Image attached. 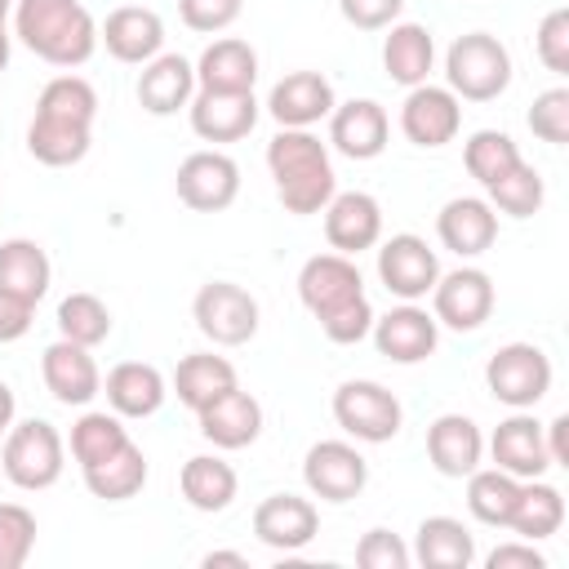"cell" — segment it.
Wrapping results in <instances>:
<instances>
[{
  "label": "cell",
  "mask_w": 569,
  "mask_h": 569,
  "mask_svg": "<svg viewBox=\"0 0 569 569\" xmlns=\"http://www.w3.org/2000/svg\"><path fill=\"white\" fill-rule=\"evenodd\" d=\"M298 298L320 320V333L338 347H351V342L369 338V329H373V307L365 298L360 267L347 253L307 258L298 271Z\"/></svg>",
  "instance_id": "1"
},
{
  "label": "cell",
  "mask_w": 569,
  "mask_h": 569,
  "mask_svg": "<svg viewBox=\"0 0 569 569\" xmlns=\"http://www.w3.org/2000/svg\"><path fill=\"white\" fill-rule=\"evenodd\" d=\"M13 36L49 67H84L98 49V22L80 0H13Z\"/></svg>",
  "instance_id": "2"
},
{
  "label": "cell",
  "mask_w": 569,
  "mask_h": 569,
  "mask_svg": "<svg viewBox=\"0 0 569 569\" xmlns=\"http://www.w3.org/2000/svg\"><path fill=\"white\" fill-rule=\"evenodd\" d=\"M267 169L276 178L280 204L289 213H298V218L320 213L333 200V191H338L329 147L311 129H280L267 142Z\"/></svg>",
  "instance_id": "3"
},
{
  "label": "cell",
  "mask_w": 569,
  "mask_h": 569,
  "mask_svg": "<svg viewBox=\"0 0 569 569\" xmlns=\"http://www.w3.org/2000/svg\"><path fill=\"white\" fill-rule=\"evenodd\" d=\"M445 89H453L467 102H493L511 84V53L489 31H467L445 53Z\"/></svg>",
  "instance_id": "4"
},
{
  "label": "cell",
  "mask_w": 569,
  "mask_h": 569,
  "mask_svg": "<svg viewBox=\"0 0 569 569\" xmlns=\"http://www.w3.org/2000/svg\"><path fill=\"white\" fill-rule=\"evenodd\" d=\"M62 436L53 422L44 418H27L18 427L4 431V449H0V467L9 476V485L36 493V489H49L58 485L62 476Z\"/></svg>",
  "instance_id": "5"
},
{
  "label": "cell",
  "mask_w": 569,
  "mask_h": 569,
  "mask_svg": "<svg viewBox=\"0 0 569 569\" xmlns=\"http://www.w3.org/2000/svg\"><path fill=\"white\" fill-rule=\"evenodd\" d=\"M485 382H489V391H493L498 405H507V409H533L551 391V360L533 342H507V347H498L489 356Z\"/></svg>",
  "instance_id": "6"
},
{
  "label": "cell",
  "mask_w": 569,
  "mask_h": 569,
  "mask_svg": "<svg viewBox=\"0 0 569 569\" xmlns=\"http://www.w3.org/2000/svg\"><path fill=\"white\" fill-rule=\"evenodd\" d=\"M333 418L347 436L365 440V445H387L400 422H405V409L396 400V391H387L382 382L373 378H351L333 391Z\"/></svg>",
  "instance_id": "7"
},
{
  "label": "cell",
  "mask_w": 569,
  "mask_h": 569,
  "mask_svg": "<svg viewBox=\"0 0 569 569\" xmlns=\"http://www.w3.org/2000/svg\"><path fill=\"white\" fill-rule=\"evenodd\" d=\"M196 329L213 342V347H244L258 333V298L231 280H209L200 284L196 302H191Z\"/></svg>",
  "instance_id": "8"
},
{
  "label": "cell",
  "mask_w": 569,
  "mask_h": 569,
  "mask_svg": "<svg viewBox=\"0 0 569 569\" xmlns=\"http://www.w3.org/2000/svg\"><path fill=\"white\" fill-rule=\"evenodd\" d=\"M378 280L400 302H418L440 280V258L422 236L400 231V236L382 240V249H378Z\"/></svg>",
  "instance_id": "9"
},
{
  "label": "cell",
  "mask_w": 569,
  "mask_h": 569,
  "mask_svg": "<svg viewBox=\"0 0 569 569\" xmlns=\"http://www.w3.org/2000/svg\"><path fill=\"white\" fill-rule=\"evenodd\" d=\"M431 316L453 333H471L493 316V280L480 267H458L431 284Z\"/></svg>",
  "instance_id": "10"
},
{
  "label": "cell",
  "mask_w": 569,
  "mask_h": 569,
  "mask_svg": "<svg viewBox=\"0 0 569 569\" xmlns=\"http://www.w3.org/2000/svg\"><path fill=\"white\" fill-rule=\"evenodd\" d=\"M302 480L320 502H351L369 485V462L347 440H316L302 458Z\"/></svg>",
  "instance_id": "11"
},
{
  "label": "cell",
  "mask_w": 569,
  "mask_h": 569,
  "mask_svg": "<svg viewBox=\"0 0 569 569\" xmlns=\"http://www.w3.org/2000/svg\"><path fill=\"white\" fill-rule=\"evenodd\" d=\"M178 200L196 213H222L240 196V164L222 151H191L178 164Z\"/></svg>",
  "instance_id": "12"
},
{
  "label": "cell",
  "mask_w": 569,
  "mask_h": 569,
  "mask_svg": "<svg viewBox=\"0 0 569 569\" xmlns=\"http://www.w3.org/2000/svg\"><path fill=\"white\" fill-rule=\"evenodd\" d=\"M400 129L413 147H445L462 129V102L445 84H413L400 102Z\"/></svg>",
  "instance_id": "13"
},
{
  "label": "cell",
  "mask_w": 569,
  "mask_h": 569,
  "mask_svg": "<svg viewBox=\"0 0 569 569\" xmlns=\"http://www.w3.org/2000/svg\"><path fill=\"white\" fill-rule=\"evenodd\" d=\"M320 213H325V240L333 253L356 258L382 240V204L369 191H333V200Z\"/></svg>",
  "instance_id": "14"
},
{
  "label": "cell",
  "mask_w": 569,
  "mask_h": 569,
  "mask_svg": "<svg viewBox=\"0 0 569 569\" xmlns=\"http://www.w3.org/2000/svg\"><path fill=\"white\" fill-rule=\"evenodd\" d=\"M253 533L271 551H302L320 533V511L311 498L298 493H271L253 507Z\"/></svg>",
  "instance_id": "15"
},
{
  "label": "cell",
  "mask_w": 569,
  "mask_h": 569,
  "mask_svg": "<svg viewBox=\"0 0 569 569\" xmlns=\"http://www.w3.org/2000/svg\"><path fill=\"white\" fill-rule=\"evenodd\" d=\"M333 84L320 71H289L284 80L271 84L267 111L280 129H311L333 111Z\"/></svg>",
  "instance_id": "16"
},
{
  "label": "cell",
  "mask_w": 569,
  "mask_h": 569,
  "mask_svg": "<svg viewBox=\"0 0 569 569\" xmlns=\"http://www.w3.org/2000/svg\"><path fill=\"white\" fill-rule=\"evenodd\" d=\"M387 138H391V120H387V111L373 98H351V102H338L329 111V142L347 160H373V156H382L387 151Z\"/></svg>",
  "instance_id": "17"
},
{
  "label": "cell",
  "mask_w": 569,
  "mask_h": 569,
  "mask_svg": "<svg viewBox=\"0 0 569 569\" xmlns=\"http://www.w3.org/2000/svg\"><path fill=\"white\" fill-rule=\"evenodd\" d=\"M373 347H378V356H387V360H396V365H418V360H427L431 351H436V342H440V325H436V316H427L422 307H413V302H405V307H391L382 320L373 316Z\"/></svg>",
  "instance_id": "18"
},
{
  "label": "cell",
  "mask_w": 569,
  "mask_h": 569,
  "mask_svg": "<svg viewBox=\"0 0 569 569\" xmlns=\"http://www.w3.org/2000/svg\"><path fill=\"white\" fill-rule=\"evenodd\" d=\"M40 378H44V387H49V396L58 405H89L102 391V373H98L89 347L67 342V338H58V342L44 347Z\"/></svg>",
  "instance_id": "19"
},
{
  "label": "cell",
  "mask_w": 569,
  "mask_h": 569,
  "mask_svg": "<svg viewBox=\"0 0 569 569\" xmlns=\"http://www.w3.org/2000/svg\"><path fill=\"white\" fill-rule=\"evenodd\" d=\"M98 40L107 44V53H111L116 62L142 67V62H151V58L160 53V44H164V22H160V13L147 9V4H120V9H111L107 22L98 27Z\"/></svg>",
  "instance_id": "20"
},
{
  "label": "cell",
  "mask_w": 569,
  "mask_h": 569,
  "mask_svg": "<svg viewBox=\"0 0 569 569\" xmlns=\"http://www.w3.org/2000/svg\"><path fill=\"white\" fill-rule=\"evenodd\" d=\"M489 453H493V467L516 476V480H533L551 467L547 458V445H542V422L529 418L525 409H516L511 418H502L489 436Z\"/></svg>",
  "instance_id": "21"
},
{
  "label": "cell",
  "mask_w": 569,
  "mask_h": 569,
  "mask_svg": "<svg viewBox=\"0 0 569 569\" xmlns=\"http://www.w3.org/2000/svg\"><path fill=\"white\" fill-rule=\"evenodd\" d=\"M436 236L458 258H480L498 240V213L480 196H458L436 213Z\"/></svg>",
  "instance_id": "22"
},
{
  "label": "cell",
  "mask_w": 569,
  "mask_h": 569,
  "mask_svg": "<svg viewBox=\"0 0 569 569\" xmlns=\"http://www.w3.org/2000/svg\"><path fill=\"white\" fill-rule=\"evenodd\" d=\"M427 458L440 476L449 480H462L480 467L485 458V436L480 427L467 418V413H440L431 427H427Z\"/></svg>",
  "instance_id": "23"
},
{
  "label": "cell",
  "mask_w": 569,
  "mask_h": 569,
  "mask_svg": "<svg viewBox=\"0 0 569 569\" xmlns=\"http://www.w3.org/2000/svg\"><path fill=\"white\" fill-rule=\"evenodd\" d=\"M191 129L204 142H240L258 124V98L253 93H196L187 102Z\"/></svg>",
  "instance_id": "24"
},
{
  "label": "cell",
  "mask_w": 569,
  "mask_h": 569,
  "mask_svg": "<svg viewBox=\"0 0 569 569\" xmlns=\"http://www.w3.org/2000/svg\"><path fill=\"white\" fill-rule=\"evenodd\" d=\"M196 98V62H187L182 53H156L151 62H142L138 76V102L151 116H173Z\"/></svg>",
  "instance_id": "25"
},
{
  "label": "cell",
  "mask_w": 569,
  "mask_h": 569,
  "mask_svg": "<svg viewBox=\"0 0 569 569\" xmlns=\"http://www.w3.org/2000/svg\"><path fill=\"white\" fill-rule=\"evenodd\" d=\"M196 418H200V436L213 449H244L262 431V405L249 391H240V387H231L227 396H218L213 405H204Z\"/></svg>",
  "instance_id": "26"
},
{
  "label": "cell",
  "mask_w": 569,
  "mask_h": 569,
  "mask_svg": "<svg viewBox=\"0 0 569 569\" xmlns=\"http://www.w3.org/2000/svg\"><path fill=\"white\" fill-rule=\"evenodd\" d=\"M258 80V53L249 40L222 36L213 40L196 62V84L204 93H253Z\"/></svg>",
  "instance_id": "27"
},
{
  "label": "cell",
  "mask_w": 569,
  "mask_h": 569,
  "mask_svg": "<svg viewBox=\"0 0 569 569\" xmlns=\"http://www.w3.org/2000/svg\"><path fill=\"white\" fill-rule=\"evenodd\" d=\"M102 391H107L111 413H120V418H151V413L164 405L169 382H164V373H160L156 365L124 360V365H116V369L107 373Z\"/></svg>",
  "instance_id": "28"
},
{
  "label": "cell",
  "mask_w": 569,
  "mask_h": 569,
  "mask_svg": "<svg viewBox=\"0 0 569 569\" xmlns=\"http://www.w3.org/2000/svg\"><path fill=\"white\" fill-rule=\"evenodd\" d=\"M431 62H436V40L422 22H391L387 27V40H382V67L396 84L413 89V84H427L431 76Z\"/></svg>",
  "instance_id": "29"
},
{
  "label": "cell",
  "mask_w": 569,
  "mask_h": 569,
  "mask_svg": "<svg viewBox=\"0 0 569 569\" xmlns=\"http://www.w3.org/2000/svg\"><path fill=\"white\" fill-rule=\"evenodd\" d=\"M422 569H467L476 560V538L462 520L453 516H427L413 533V551H409Z\"/></svg>",
  "instance_id": "30"
},
{
  "label": "cell",
  "mask_w": 569,
  "mask_h": 569,
  "mask_svg": "<svg viewBox=\"0 0 569 569\" xmlns=\"http://www.w3.org/2000/svg\"><path fill=\"white\" fill-rule=\"evenodd\" d=\"M231 387H240V382H236V365H231L227 356H213V351H191V356H182L178 369H173V391H178V400H182L191 413H200L204 405H213V400L227 396Z\"/></svg>",
  "instance_id": "31"
},
{
  "label": "cell",
  "mask_w": 569,
  "mask_h": 569,
  "mask_svg": "<svg viewBox=\"0 0 569 569\" xmlns=\"http://www.w3.org/2000/svg\"><path fill=\"white\" fill-rule=\"evenodd\" d=\"M89 142H93V124L53 120V116H31V124H27V151L49 169L80 164L89 156Z\"/></svg>",
  "instance_id": "32"
},
{
  "label": "cell",
  "mask_w": 569,
  "mask_h": 569,
  "mask_svg": "<svg viewBox=\"0 0 569 569\" xmlns=\"http://www.w3.org/2000/svg\"><path fill=\"white\" fill-rule=\"evenodd\" d=\"M49 253L27 240V236H13L0 244V293H13V298H27V302H40L49 293Z\"/></svg>",
  "instance_id": "33"
},
{
  "label": "cell",
  "mask_w": 569,
  "mask_h": 569,
  "mask_svg": "<svg viewBox=\"0 0 569 569\" xmlns=\"http://www.w3.org/2000/svg\"><path fill=\"white\" fill-rule=\"evenodd\" d=\"M178 489H182V498H187L196 511H209V516H213V511H227V507H231L240 480H236L231 462H222V458H213V453H196V458L182 462Z\"/></svg>",
  "instance_id": "34"
},
{
  "label": "cell",
  "mask_w": 569,
  "mask_h": 569,
  "mask_svg": "<svg viewBox=\"0 0 569 569\" xmlns=\"http://www.w3.org/2000/svg\"><path fill=\"white\" fill-rule=\"evenodd\" d=\"M560 525H565V493L556 485H542L538 476L520 480V493H516L507 529H516L525 542H542V538L560 533Z\"/></svg>",
  "instance_id": "35"
},
{
  "label": "cell",
  "mask_w": 569,
  "mask_h": 569,
  "mask_svg": "<svg viewBox=\"0 0 569 569\" xmlns=\"http://www.w3.org/2000/svg\"><path fill=\"white\" fill-rule=\"evenodd\" d=\"M80 471H84V489L93 498H102V502H124V498L142 493V485H147V458H142V449L133 440L124 449L107 453L102 462L80 467Z\"/></svg>",
  "instance_id": "36"
},
{
  "label": "cell",
  "mask_w": 569,
  "mask_h": 569,
  "mask_svg": "<svg viewBox=\"0 0 569 569\" xmlns=\"http://www.w3.org/2000/svg\"><path fill=\"white\" fill-rule=\"evenodd\" d=\"M516 493H520V480L498 471V467H476L467 476V511L480 520V525H493V529H507L511 520V507H516Z\"/></svg>",
  "instance_id": "37"
},
{
  "label": "cell",
  "mask_w": 569,
  "mask_h": 569,
  "mask_svg": "<svg viewBox=\"0 0 569 569\" xmlns=\"http://www.w3.org/2000/svg\"><path fill=\"white\" fill-rule=\"evenodd\" d=\"M520 160H525L520 147H516L511 133H502V129H480V133H471L467 147H462V164H467V173H471L480 187H493V182L507 178Z\"/></svg>",
  "instance_id": "38"
},
{
  "label": "cell",
  "mask_w": 569,
  "mask_h": 569,
  "mask_svg": "<svg viewBox=\"0 0 569 569\" xmlns=\"http://www.w3.org/2000/svg\"><path fill=\"white\" fill-rule=\"evenodd\" d=\"M124 445H129V431H124L120 413L89 409V413H80V418L71 422V458H76L80 467H93V462H102L107 453H116V449H124Z\"/></svg>",
  "instance_id": "39"
},
{
  "label": "cell",
  "mask_w": 569,
  "mask_h": 569,
  "mask_svg": "<svg viewBox=\"0 0 569 569\" xmlns=\"http://www.w3.org/2000/svg\"><path fill=\"white\" fill-rule=\"evenodd\" d=\"M58 333L67 342H80V347L93 351L98 342L111 338V311H107V302L93 298V293H67L58 302Z\"/></svg>",
  "instance_id": "40"
},
{
  "label": "cell",
  "mask_w": 569,
  "mask_h": 569,
  "mask_svg": "<svg viewBox=\"0 0 569 569\" xmlns=\"http://www.w3.org/2000/svg\"><path fill=\"white\" fill-rule=\"evenodd\" d=\"M36 116H53V120H76V124H93L98 116V93L84 76H53L40 98H36Z\"/></svg>",
  "instance_id": "41"
},
{
  "label": "cell",
  "mask_w": 569,
  "mask_h": 569,
  "mask_svg": "<svg viewBox=\"0 0 569 569\" xmlns=\"http://www.w3.org/2000/svg\"><path fill=\"white\" fill-rule=\"evenodd\" d=\"M489 191V204L493 209H502L507 218H533L538 209H542V196H547V187H542V178H538V169L533 164H516L507 178H498L493 187H485Z\"/></svg>",
  "instance_id": "42"
},
{
  "label": "cell",
  "mask_w": 569,
  "mask_h": 569,
  "mask_svg": "<svg viewBox=\"0 0 569 569\" xmlns=\"http://www.w3.org/2000/svg\"><path fill=\"white\" fill-rule=\"evenodd\" d=\"M36 547V516L22 502H0V569H22Z\"/></svg>",
  "instance_id": "43"
},
{
  "label": "cell",
  "mask_w": 569,
  "mask_h": 569,
  "mask_svg": "<svg viewBox=\"0 0 569 569\" xmlns=\"http://www.w3.org/2000/svg\"><path fill=\"white\" fill-rule=\"evenodd\" d=\"M529 129H533V138H542L551 147H565L569 142V89L538 93L533 107H529Z\"/></svg>",
  "instance_id": "44"
},
{
  "label": "cell",
  "mask_w": 569,
  "mask_h": 569,
  "mask_svg": "<svg viewBox=\"0 0 569 569\" xmlns=\"http://www.w3.org/2000/svg\"><path fill=\"white\" fill-rule=\"evenodd\" d=\"M533 49H538V62H542L547 71L569 76V9H551V13L538 22Z\"/></svg>",
  "instance_id": "45"
},
{
  "label": "cell",
  "mask_w": 569,
  "mask_h": 569,
  "mask_svg": "<svg viewBox=\"0 0 569 569\" xmlns=\"http://www.w3.org/2000/svg\"><path fill=\"white\" fill-rule=\"evenodd\" d=\"M409 547L391 533V529H369L360 542H356V565L365 569H409Z\"/></svg>",
  "instance_id": "46"
},
{
  "label": "cell",
  "mask_w": 569,
  "mask_h": 569,
  "mask_svg": "<svg viewBox=\"0 0 569 569\" xmlns=\"http://www.w3.org/2000/svg\"><path fill=\"white\" fill-rule=\"evenodd\" d=\"M240 9H244V0H178V18L200 36L227 31L240 18Z\"/></svg>",
  "instance_id": "47"
},
{
  "label": "cell",
  "mask_w": 569,
  "mask_h": 569,
  "mask_svg": "<svg viewBox=\"0 0 569 569\" xmlns=\"http://www.w3.org/2000/svg\"><path fill=\"white\" fill-rule=\"evenodd\" d=\"M338 9H342V18H347L351 27H360V31H382V27H391V22L400 18L405 0H338Z\"/></svg>",
  "instance_id": "48"
},
{
  "label": "cell",
  "mask_w": 569,
  "mask_h": 569,
  "mask_svg": "<svg viewBox=\"0 0 569 569\" xmlns=\"http://www.w3.org/2000/svg\"><path fill=\"white\" fill-rule=\"evenodd\" d=\"M485 565L489 569H547V560H542V551L533 547V542H502V547H493L489 556H485Z\"/></svg>",
  "instance_id": "49"
},
{
  "label": "cell",
  "mask_w": 569,
  "mask_h": 569,
  "mask_svg": "<svg viewBox=\"0 0 569 569\" xmlns=\"http://www.w3.org/2000/svg\"><path fill=\"white\" fill-rule=\"evenodd\" d=\"M31 320H36V302L0 293V342H18L31 329Z\"/></svg>",
  "instance_id": "50"
},
{
  "label": "cell",
  "mask_w": 569,
  "mask_h": 569,
  "mask_svg": "<svg viewBox=\"0 0 569 569\" xmlns=\"http://www.w3.org/2000/svg\"><path fill=\"white\" fill-rule=\"evenodd\" d=\"M542 445H547L551 467H569V413H556V418L542 427Z\"/></svg>",
  "instance_id": "51"
},
{
  "label": "cell",
  "mask_w": 569,
  "mask_h": 569,
  "mask_svg": "<svg viewBox=\"0 0 569 569\" xmlns=\"http://www.w3.org/2000/svg\"><path fill=\"white\" fill-rule=\"evenodd\" d=\"M13 413H18V400H13V391H9V382H0V436L13 427Z\"/></svg>",
  "instance_id": "52"
},
{
  "label": "cell",
  "mask_w": 569,
  "mask_h": 569,
  "mask_svg": "<svg viewBox=\"0 0 569 569\" xmlns=\"http://www.w3.org/2000/svg\"><path fill=\"white\" fill-rule=\"evenodd\" d=\"M200 565H204V569H213V565H231V569H244L249 560H244L240 551H209V556H204Z\"/></svg>",
  "instance_id": "53"
},
{
  "label": "cell",
  "mask_w": 569,
  "mask_h": 569,
  "mask_svg": "<svg viewBox=\"0 0 569 569\" xmlns=\"http://www.w3.org/2000/svg\"><path fill=\"white\" fill-rule=\"evenodd\" d=\"M4 67H9V36H4V27H0V76H4Z\"/></svg>",
  "instance_id": "54"
},
{
  "label": "cell",
  "mask_w": 569,
  "mask_h": 569,
  "mask_svg": "<svg viewBox=\"0 0 569 569\" xmlns=\"http://www.w3.org/2000/svg\"><path fill=\"white\" fill-rule=\"evenodd\" d=\"M13 13V0H0V27H4V18Z\"/></svg>",
  "instance_id": "55"
}]
</instances>
